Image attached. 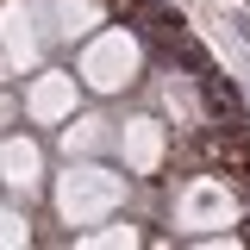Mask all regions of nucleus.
<instances>
[{
    "label": "nucleus",
    "mask_w": 250,
    "mask_h": 250,
    "mask_svg": "<svg viewBox=\"0 0 250 250\" xmlns=\"http://www.w3.org/2000/svg\"><path fill=\"white\" fill-rule=\"evenodd\" d=\"M231 25H238V38H244V44H250V13H238V19H231Z\"/></svg>",
    "instance_id": "nucleus-1"
}]
</instances>
